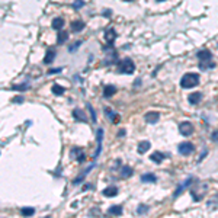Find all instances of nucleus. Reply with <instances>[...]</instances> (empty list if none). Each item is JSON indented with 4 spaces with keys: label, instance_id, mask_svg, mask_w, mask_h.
Masks as SVG:
<instances>
[{
    "label": "nucleus",
    "instance_id": "f03ea898",
    "mask_svg": "<svg viewBox=\"0 0 218 218\" xmlns=\"http://www.w3.org/2000/svg\"><path fill=\"white\" fill-rule=\"evenodd\" d=\"M118 70H119V73H124V74H132L135 71V64L131 58H124L122 61H119Z\"/></svg>",
    "mask_w": 218,
    "mask_h": 218
},
{
    "label": "nucleus",
    "instance_id": "c756f323",
    "mask_svg": "<svg viewBox=\"0 0 218 218\" xmlns=\"http://www.w3.org/2000/svg\"><path fill=\"white\" fill-rule=\"evenodd\" d=\"M147 211H148V207H145V205H140L138 209H137L138 214H144V212H147Z\"/></svg>",
    "mask_w": 218,
    "mask_h": 218
},
{
    "label": "nucleus",
    "instance_id": "39448f33",
    "mask_svg": "<svg viewBox=\"0 0 218 218\" xmlns=\"http://www.w3.org/2000/svg\"><path fill=\"white\" fill-rule=\"evenodd\" d=\"M193 150H195L193 144H192V143H188V141H185V143H182V144L179 145V153L183 154V156H188L190 153H193Z\"/></svg>",
    "mask_w": 218,
    "mask_h": 218
},
{
    "label": "nucleus",
    "instance_id": "f8f14e48",
    "mask_svg": "<svg viewBox=\"0 0 218 218\" xmlns=\"http://www.w3.org/2000/svg\"><path fill=\"white\" fill-rule=\"evenodd\" d=\"M108 214L109 215H113V217H118L122 214V205H112L109 209H108Z\"/></svg>",
    "mask_w": 218,
    "mask_h": 218
},
{
    "label": "nucleus",
    "instance_id": "72a5a7b5",
    "mask_svg": "<svg viewBox=\"0 0 218 218\" xmlns=\"http://www.w3.org/2000/svg\"><path fill=\"white\" fill-rule=\"evenodd\" d=\"M125 135V129H121L119 132H118V137H124Z\"/></svg>",
    "mask_w": 218,
    "mask_h": 218
},
{
    "label": "nucleus",
    "instance_id": "0eeeda50",
    "mask_svg": "<svg viewBox=\"0 0 218 218\" xmlns=\"http://www.w3.org/2000/svg\"><path fill=\"white\" fill-rule=\"evenodd\" d=\"M198 58H199L202 63H207L212 58V54H211V51H208V50H201L198 52Z\"/></svg>",
    "mask_w": 218,
    "mask_h": 218
},
{
    "label": "nucleus",
    "instance_id": "f3484780",
    "mask_svg": "<svg viewBox=\"0 0 218 218\" xmlns=\"http://www.w3.org/2000/svg\"><path fill=\"white\" fill-rule=\"evenodd\" d=\"M150 147H151V144L148 143V141H141L140 144H138V148H137V150H138L140 154H144L145 151L150 150Z\"/></svg>",
    "mask_w": 218,
    "mask_h": 218
},
{
    "label": "nucleus",
    "instance_id": "6e6552de",
    "mask_svg": "<svg viewBox=\"0 0 218 218\" xmlns=\"http://www.w3.org/2000/svg\"><path fill=\"white\" fill-rule=\"evenodd\" d=\"M118 192H119V190H118L117 186H108V188H105V189H103V192H102V193H103L105 196H108V198H111V196H117Z\"/></svg>",
    "mask_w": 218,
    "mask_h": 218
},
{
    "label": "nucleus",
    "instance_id": "1a4fd4ad",
    "mask_svg": "<svg viewBox=\"0 0 218 218\" xmlns=\"http://www.w3.org/2000/svg\"><path fill=\"white\" fill-rule=\"evenodd\" d=\"M105 39H106L109 44H112V42L117 39V32H115V29H112V28L106 29V31H105Z\"/></svg>",
    "mask_w": 218,
    "mask_h": 218
},
{
    "label": "nucleus",
    "instance_id": "4468645a",
    "mask_svg": "<svg viewBox=\"0 0 218 218\" xmlns=\"http://www.w3.org/2000/svg\"><path fill=\"white\" fill-rule=\"evenodd\" d=\"M84 29V22L83 21H74L71 23V31L73 32H82Z\"/></svg>",
    "mask_w": 218,
    "mask_h": 218
},
{
    "label": "nucleus",
    "instance_id": "6ab92c4d",
    "mask_svg": "<svg viewBox=\"0 0 218 218\" xmlns=\"http://www.w3.org/2000/svg\"><path fill=\"white\" fill-rule=\"evenodd\" d=\"M192 178H188V179L185 180L183 182V185H182V186H179V188H178V189H176V192H174V198H176V196H179L180 195V192H182V190L185 189V188H188V186H189L190 183H192Z\"/></svg>",
    "mask_w": 218,
    "mask_h": 218
},
{
    "label": "nucleus",
    "instance_id": "5701e85b",
    "mask_svg": "<svg viewBox=\"0 0 218 218\" xmlns=\"http://www.w3.org/2000/svg\"><path fill=\"white\" fill-rule=\"evenodd\" d=\"M150 159L153 160L154 163H162L163 162V159H164V156H163L160 151H156V153H153L150 156Z\"/></svg>",
    "mask_w": 218,
    "mask_h": 218
},
{
    "label": "nucleus",
    "instance_id": "2eb2a0df",
    "mask_svg": "<svg viewBox=\"0 0 218 218\" xmlns=\"http://www.w3.org/2000/svg\"><path fill=\"white\" fill-rule=\"evenodd\" d=\"M67 39H68V32L60 29V31H58V35H57V42H58V44H64Z\"/></svg>",
    "mask_w": 218,
    "mask_h": 218
},
{
    "label": "nucleus",
    "instance_id": "423d86ee",
    "mask_svg": "<svg viewBox=\"0 0 218 218\" xmlns=\"http://www.w3.org/2000/svg\"><path fill=\"white\" fill-rule=\"evenodd\" d=\"M159 118H160V113H159V112L151 111V112H147V113H145L144 119L147 124H156L157 121H159Z\"/></svg>",
    "mask_w": 218,
    "mask_h": 218
},
{
    "label": "nucleus",
    "instance_id": "a211bd4d",
    "mask_svg": "<svg viewBox=\"0 0 218 218\" xmlns=\"http://www.w3.org/2000/svg\"><path fill=\"white\" fill-rule=\"evenodd\" d=\"M52 28L57 29V31L63 29L64 28V19H61V17H55V19H52Z\"/></svg>",
    "mask_w": 218,
    "mask_h": 218
},
{
    "label": "nucleus",
    "instance_id": "dca6fc26",
    "mask_svg": "<svg viewBox=\"0 0 218 218\" xmlns=\"http://www.w3.org/2000/svg\"><path fill=\"white\" fill-rule=\"evenodd\" d=\"M119 170H121V176H122V178H125V179H127V178H131V176H132V173H134V170L129 167V166H122Z\"/></svg>",
    "mask_w": 218,
    "mask_h": 218
},
{
    "label": "nucleus",
    "instance_id": "e433bc0d",
    "mask_svg": "<svg viewBox=\"0 0 218 218\" xmlns=\"http://www.w3.org/2000/svg\"><path fill=\"white\" fill-rule=\"evenodd\" d=\"M127 2H131V0H127Z\"/></svg>",
    "mask_w": 218,
    "mask_h": 218
},
{
    "label": "nucleus",
    "instance_id": "bb28decb",
    "mask_svg": "<svg viewBox=\"0 0 218 218\" xmlns=\"http://www.w3.org/2000/svg\"><path fill=\"white\" fill-rule=\"evenodd\" d=\"M34 212H35L34 208H22L21 209V214H22L23 217H29V215H32Z\"/></svg>",
    "mask_w": 218,
    "mask_h": 218
},
{
    "label": "nucleus",
    "instance_id": "4be33fe9",
    "mask_svg": "<svg viewBox=\"0 0 218 218\" xmlns=\"http://www.w3.org/2000/svg\"><path fill=\"white\" fill-rule=\"evenodd\" d=\"M117 93V89L113 87V86H106L105 89H103V96L105 98H111V96H113Z\"/></svg>",
    "mask_w": 218,
    "mask_h": 218
},
{
    "label": "nucleus",
    "instance_id": "7c9ffc66",
    "mask_svg": "<svg viewBox=\"0 0 218 218\" xmlns=\"http://www.w3.org/2000/svg\"><path fill=\"white\" fill-rule=\"evenodd\" d=\"M26 87H28L26 84H22V86H13V87H12L10 90H25Z\"/></svg>",
    "mask_w": 218,
    "mask_h": 218
},
{
    "label": "nucleus",
    "instance_id": "9d476101",
    "mask_svg": "<svg viewBox=\"0 0 218 218\" xmlns=\"http://www.w3.org/2000/svg\"><path fill=\"white\" fill-rule=\"evenodd\" d=\"M93 166H95V163H93L92 166H89V167H87V169H84V172H83V173L80 174L78 178H76V179L73 180V183H74V185H80V183H82V182H83V180H84V178H86V174H87V173H89V172H90V170L93 169Z\"/></svg>",
    "mask_w": 218,
    "mask_h": 218
},
{
    "label": "nucleus",
    "instance_id": "20e7f679",
    "mask_svg": "<svg viewBox=\"0 0 218 218\" xmlns=\"http://www.w3.org/2000/svg\"><path fill=\"white\" fill-rule=\"evenodd\" d=\"M70 157H71L73 160H77L78 163H83L84 162V153L82 148H78V147H76V148H73L71 151H70Z\"/></svg>",
    "mask_w": 218,
    "mask_h": 218
},
{
    "label": "nucleus",
    "instance_id": "9b49d317",
    "mask_svg": "<svg viewBox=\"0 0 218 218\" xmlns=\"http://www.w3.org/2000/svg\"><path fill=\"white\" fill-rule=\"evenodd\" d=\"M118 58V54L115 51H112V52H108L106 57H105V60H103V64L108 66V64H112V63H115Z\"/></svg>",
    "mask_w": 218,
    "mask_h": 218
},
{
    "label": "nucleus",
    "instance_id": "b1692460",
    "mask_svg": "<svg viewBox=\"0 0 218 218\" xmlns=\"http://www.w3.org/2000/svg\"><path fill=\"white\" fill-rule=\"evenodd\" d=\"M52 93L54 95H57V96H61V95H64V92H66V89L64 87H61V86H58V84H52Z\"/></svg>",
    "mask_w": 218,
    "mask_h": 218
},
{
    "label": "nucleus",
    "instance_id": "aec40b11",
    "mask_svg": "<svg viewBox=\"0 0 218 218\" xmlns=\"http://www.w3.org/2000/svg\"><path fill=\"white\" fill-rule=\"evenodd\" d=\"M73 117L76 119H78V121H87V117L84 115V112L82 109H74L73 111Z\"/></svg>",
    "mask_w": 218,
    "mask_h": 218
},
{
    "label": "nucleus",
    "instance_id": "473e14b6",
    "mask_svg": "<svg viewBox=\"0 0 218 218\" xmlns=\"http://www.w3.org/2000/svg\"><path fill=\"white\" fill-rule=\"evenodd\" d=\"M211 138H212V141H214V143H218V131L212 132V137H211Z\"/></svg>",
    "mask_w": 218,
    "mask_h": 218
},
{
    "label": "nucleus",
    "instance_id": "2f4dec72",
    "mask_svg": "<svg viewBox=\"0 0 218 218\" xmlns=\"http://www.w3.org/2000/svg\"><path fill=\"white\" fill-rule=\"evenodd\" d=\"M60 71H61V68H51V70H48V74H55Z\"/></svg>",
    "mask_w": 218,
    "mask_h": 218
},
{
    "label": "nucleus",
    "instance_id": "a878e982",
    "mask_svg": "<svg viewBox=\"0 0 218 218\" xmlns=\"http://www.w3.org/2000/svg\"><path fill=\"white\" fill-rule=\"evenodd\" d=\"M141 180H143V182H156V176L153 173L143 174V176H141Z\"/></svg>",
    "mask_w": 218,
    "mask_h": 218
},
{
    "label": "nucleus",
    "instance_id": "393cba45",
    "mask_svg": "<svg viewBox=\"0 0 218 218\" xmlns=\"http://www.w3.org/2000/svg\"><path fill=\"white\" fill-rule=\"evenodd\" d=\"M105 113H106V117L109 118L111 121H115V122H117V121H118V117H117V115H115V112L112 111V109H109V108H106V109H105Z\"/></svg>",
    "mask_w": 218,
    "mask_h": 218
},
{
    "label": "nucleus",
    "instance_id": "c85d7f7f",
    "mask_svg": "<svg viewBox=\"0 0 218 218\" xmlns=\"http://www.w3.org/2000/svg\"><path fill=\"white\" fill-rule=\"evenodd\" d=\"M87 108H89V111H90V115H92V119H93V122H96V112H95V109L92 108V105H87Z\"/></svg>",
    "mask_w": 218,
    "mask_h": 218
},
{
    "label": "nucleus",
    "instance_id": "f704fd0d",
    "mask_svg": "<svg viewBox=\"0 0 218 218\" xmlns=\"http://www.w3.org/2000/svg\"><path fill=\"white\" fill-rule=\"evenodd\" d=\"M13 101H15V102H19V103H21V102H23V99H22V98H15Z\"/></svg>",
    "mask_w": 218,
    "mask_h": 218
},
{
    "label": "nucleus",
    "instance_id": "7ed1b4c3",
    "mask_svg": "<svg viewBox=\"0 0 218 218\" xmlns=\"http://www.w3.org/2000/svg\"><path fill=\"white\" fill-rule=\"evenodd\" d=\"M179 131L183 137H189V135H192V132H193V125H192L190 122H188V121L180 122L179 124Z\"/></svg>",
    "mask_w": 218,
    "mask_h": 218
},
{
    "label": "nucleus",
    "instance_id": "c9c22d12",
    "mask_svg": "<svg viewBox=\"0 0 218 218\" xmlns=\"http://www.w3.org/2000/svg\"><path fill=\"white\" fill-rule=\"evenodd\" d=\"M157 2H164V0H157Z\"/></svg>",
    "mask_w": 218,
    "mask_h": 218
},
{
    "label": "nucleus",
    "instance_id": "412c9836",
    "mask_svg": "<svg viewBox=\"0 0 218 218\" xmlns=\"http://www.w3.org/2000/svg\"><path fill=\"white\" fill-rule=\"evenodd\" d=\"M54 58H55V52L52 50L47 51V54H45V57H44V63L45 64H51V63L54 61Z\"/></svg>",
    "mask_w": 218,
    "mask_h": 218
},
{
    "label": "nucleus",
    "instance_id": "ddd939ff",
    "mask_svg": "<svg viewBox=\"0 0 218 218\" xmlns=\"http://www.w3.org/2000/svg\"><path fill=\"white\" fill-rule=\"evenodd\" d=\"M189 102L192 103V105H196V103H199L202 99V93H199V92H193V93H190L189 95Z\"/></svg>",
    "mask_w": 218,
    "mask_h": 218
},
{
    "label": "nucleus",
    "instance_id": "cd10ccee",
    "mask_svg": "<svg viewBox=\"0 0 218 218\" xmlns=\"http://www.w3.org/2000/svg\"><path fill=\"white\" fill-rule=\"evenodd\" d=\"M84 6V0H76L74 3H73V7L74 9H80V7H83Z\"/></svg>",
    "mask_w": 218,
    "mask_h": 218
},
{
    "label": "nucleus",
    "instance_id": "f257e3e1",
    "mask_svg": "<svg viewBox=\"0 0 218 218\" xmlns=\"http://www.w3.org/2000/svg\"><path fill=\"white\" fill-rule=\"evenodd\" d=\"M199 84V74L196 73H186L183 77L180 78V86L183 89H190V87H195Z\"/></svg>",
    "mask_w": 218,
    "mask_h": 218
}]
</instances>
